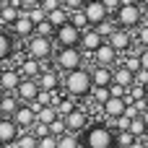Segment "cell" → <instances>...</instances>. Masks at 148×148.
Wrapping results in <instances>:
<instances>
[{
	"label": "cell",
	"instance_id": "cell-1",
	"mask_svg": "<svg viewBox=\"0 0 148 148\" xmlns=\"http://www.w3.org/2000/svg\"><path fill=\"white\" fill-rule=\"evenodd\" d=\"M62 86H65L68 96H73V99H83V96H88L91 88H94V83H91V70H86V68H75V70L65 73Z\"/></svg>",
	"mask_w": 148,
	"mask_h": 148
},
{
	"label": "cell",
	"instance_id": "cell-2",
	"mask_svg": "<svg viewBox=\"0 0 148 148\" xmlns=\"http://www.w3.org/2000/svg\"><path fill=\"white\" fill-rule=\"evenodd\" d=\"M55 68L62 70V73L83 68V52H81V47H60L55 52Z\"/></svg>",
	"mask_w": 148,
	"mask_h": 148
},
{
	"label": "cell",
	"instance_id": "cell-3",
	"mask_svg": "<svg viewBox=\"0 0 148 148\" xmlns=\"http://www.w3.org/2000/svg\"><path fill=\"white\" fill-rule=\"evenodd\" d=\"M83 146H88V148H114V133H112L107 125H94V127H86Z\"/></svg>",
	"mask_w": 148,
	"mask_h": 148
},
{
	"label": "cell",
	"instance_id": "cell-4",
	"mask_svg": "<svg viewBox=\"0 0 148 148\" xmlns=\"http://www.w3.org/2000/svg\"><path fill=\"white\" fill-rule=\"evenodd\" d=\"M26 49H29V57H36V60H49V57L55 55V39L34 34V36H29Z\"/></svg>",
	"mask_w": 148,
	"mask_h": 148
},
{
	"label": "cell",
	"instance_id": "cell-5",
	"mask_svg": "<svg viewBox=\"0 0 148 148\" xmlns=\"http://www.w3.org/2000/svg\"><path fill=\"white\" fill-rule=\"evenodd\" d=\"M112 18H114L117 26H122V29H138L140 21H143V18H140V5H138V3H133V5H120Z\"/></svg>",
	"mask_w": 148,
	"mask_h": 148
},
{
	"label": "cell",
	"instance_id": "cell-6",
	"mask_svg": "<svg viewBox=\"0 0 148 148\" xmlns=\"http://www.w3.org/2000/svg\"><path fill=\"white\" fill-rule=\"evenodd\" d=\"M60 47H78V42H81V29H75L70 21L68 23H62V26H57L55 29V36H52Z\"/></svg>",
	"mask_w": 148,
	"mask_h": 148
},
{
	"label": "cell",
	"instance_id": "cell-7",
	"mask_svg": "<svg viewBox=\"0 0 148 148\" xmlns=\"http://www.w3.org/2000/svg\"><path fill=\"white\" fill-rule=\"evenodd\" d=\"M107 42L117 49V52H127L130 47H133V34H130V29H122V26H117L109 36H107Z\"/></svg>",
	"mask_w": 148,
	"mask_h": 148
},
{
	"label": "cell",
	"instance_id": "cell-8",
	"mask_svg": "<svg viewBox=\"0 0 148 148\" xmlns=\"http://www.w3.org/2000/svg\"><path fill=\"white\" fill-rule=\"evenodd\" d=\"M101 42H104V36H101L94 26H88L86 31H81V42H78V47H81L83 55H94V49H96Z\"/></svg>",
	"mask_w": 148,
	"mask_h": 148
},
{
	"label": "cell",
	"instance_id": "cell-9",
	"mask_svg": "<svg viewBox=\"0 0 148 148\" xmlns=\"http://www.w3.org/2000/svg\"><path fill=\"white\" fill-rule=\"evenodd\" d=\"M13 94L18 96V101L31 104V101L36 99V94H39V83H36V78H21V83H18V88H16Z\"/></svg>",
	"mask_w": 148,
	"mask_h": 148
},
{
	"label": "cell",
	"instance_id": "cell-10",
	"mask_svg": "<svg viewBox=\"0 0 148 148\" xmlns=\"http://www.w3.org/2000/svg\"><path fill=\"white\" fill-rule=\"evenodd\" d=\"M83 13H86V18H88L91 26H96V23H101L104 18H109V13H107V8H104L101 0H86V3H83Z\"/></svg>",
	"mask_w": 148,
	"mask_h": 148
},
{
	"label": "cell",
	"instance_id": "cell-11",
	"mask_svg": "<svg viewBox=\"0 0 148 148\" xmlns=\"http://www.w3.org/2000/svg\"><path fill=\"white\" fill-rule=\"evenodd\" d=\"M117 55H120V52H117L107 39L94 49V60H96V65H107V68H112V65L117 62Z\"/></svg>",
	"mask_w": 148,
	"mask_h": 148
},
{
	"label": "cell",
	"instance_id": "cell-12",
	"mask_svg": "<svg viewBox=\"0 0 148 148\" xmlns=\"http://www.w3.org/2000/svg\"><path fill=\"white\" fill-rule=\"evenodd\" d=\"M10 120H13L21 130H29V127L36 122V114H34V109H31L29 104H23V101H21V104H18V109L10 114Z\"/></svg>",
	"mask_w": 148,
	"mask_h": 148
},
{
	"label": "cell",
	"instance_id": "cell-13",
	"mask_svg": "<svg viewBox=\"0 0 148 148\" xmlns=\"http://www.w3.org/2000/svg\"><path fill=\"white\" fill-rule=\"evenodd\" d=\"M18 133H21V127L10 120V117H3L0 120V146H13L16 143V138H18Z\"/></svg>",
	"mask_w": 148,
	"mask_h": 148
},
{
	"label": "cell",
	"instance_id": "cell-14",
	"mask_svg": "<svg viewBox=\"0 0 148 148\" xmlns=\"http://www.w3.org/2000/svg\"><path fill=\"white\" fill-rule=\"evenodd\" d=\"M10 31H13V36H18V39H29V36H34V21L26 16V10L10 23Z\"/></svg>",
	"mask_w": 148,
	"mask_h": 148
},
{
	"label": "cell",
	"instance_id": "cell-15",
	"mask_svg": "<svg viewBox=\"0 0 148 148\" xmlns=\"http://www.w3.org/2000/svg\"><path fill=\"white\" fill-rule=\"evenodd\" d=\"M36 83H39V88H44V91H57V88H60V70H57V68H44V70L36 75Z\"/></svg>",
	"mask_w": 148,
	"mask_h": 148
},
{
	"label": "cell",
	"instance_id": "cell-16",
	"mask_svg": "<svg viewBox=\"0 0 148 148\" xmlns=\"http://www.w3.org/2000/svg\"><path fill=\"white\" fill-rule=\"evenodd\" d=\"M62 120H65L68 133H81V130H86V125H88V114H86L83 109H78V107H75L70 114H65Z\"/></svg>",
	"mask_w": 148,
	"mask_h": 148
},
{
	"label": "cell",
	"instance_id": "cell-17",
	"mask_svg": "<svg viewBox=\"0 0 148 148\" xmlns=\"http://www.w3.org/2000/svg\"><path fill=\"white\" fill-rule=\"evenodd\" d=\"M18 83H21V73L16 68H3V73H0V88L5 94H13L18 88Z\"/></svg>",
	"mask_w": 148,
	"mask_h": 148
},
{
	"label": "cell",
	"instance_id": "cell-18",
	"mask_svg": "<svg viewBox=\"0 0 148 148\" xmlns=\"http://www.w3.org/2000/svg\"><path fill=\"white\" fill-rule=\"evenodd\" d=\"M18 73H21V78H36L39 73H42V60H36V57H23V60H18V68H16Z\"/></svg>",
	"mask_w": 148,
	"mask_h": 148
},
{
	"label": "cell",
	"instance_id": "cell-19",
	"mask_svg": "<svg viewBox=\"0 0 148 148\" xmlns=\"http://www.w3.org/2000/svg\"><path fill=\"white\" fill-rule=\"evenodd\" d=\"M125 99H120V96H109L104 104H101V109H104V114L109 117V120H117V117H122L125 114Z\"/></svg>",
	"mask_w": 148,
	"mask_h": 148
},
{
	"label": "cell",
	"instance_id": "cell-20",
	"mask_svg": "<svg viewBox=\"0 0 148 148\" xmlns=\"http://www.w3.org/2000/svg\"><path fill=\"white\" fill-rule=\"evenodd\" d=\"M21 13H23V10H21L18 5H13V3H8V0H5V3L0 5V23H3V26H10Z\"/></svg>",
	"mask_w": 148,
	"mask_h": 148
},
{
	"label": "cell",
	"instance_id": "cell-21",
	"mask_svg": "<svg viewBox=\"0 0 148 148\" xmlns=\"http://www.w3.org/2000/svg\"><path fill=\"white\" fill-rule=\"evenodd\" d=\"M91 83H94V86H109V83H112V68L96 65V68L91 70Z\"/></svg>",
	"mask_w": 148,
	"mask_h": 148
},
{
	"label": "cell",
	"instance_id": "cell-22",
	"mask_svg": "<svg viewBox=\"0 0 148 148\" xmlns=\"http://www.w3.org/2000/svg\"><path fill=\"white\" fill-rule=\"evenodd\" d=\"M47 21L57 29V26H62V23H68V21H70V10H68L65 5H60V8H55V10H49V13H47Z\"/></svg>",
	"mask_w": 148,
	"mask_h": 148
},
{
	"label": "cell",
	"instance_id": "cell-23",
	"mask_svg": "<svg viewBox=\"0 0 148 148\" xmlns=\"http://www.w3.org/2000/svg\"><path fill=\"white\" fill-rule=\"evenodd\" d=\"M8 57H13V36L0 29V62Z\"/></svg>",
	"mask_w": 148,
	"mask_h": 148
},
{
	"label": "cell",
	"instance_id": "cell-24",
	"mask_svg": "<svg viewBox=\"0 0 148 148\" xmlns=\"http://www.w3.org/2000/svg\"><path fill=\"white\" fill-rule=\"evenodd\" d=\"M112 81L114 83H122V86H133V70H127L125 65H120V68L112 70Z\"/></svg>",
	"mask_w": 148,
	"mask_h": 148
},
{
	"label": "cell",
	"instance_id": "cell-25",
	"mask_svg": "<svg viewBox=\"0 0 148 148\" xmlns=\"http://www.w3.org/2000/svg\"><path fill=\"white\" fill-rule=\"evenodd\" d=\"M18 104H21V101H18V96H16V94H5V96H3V101H0V109H3V114H5V117H10V114L18 109Z\"/></svg>",
	"mask_w": 148,
	"mask_h": 148
},
{
	"label": "cell",
	"instance_id": "cell-26",
	"mask_svg": "<svg viewBox=\"0 0 148 148\" xmlns=\"http://www.w3.org/2000/svg\"><path fill=\"white\" fill-rule=\"evenodd\" d=\"M34 114H36V120H39V122H47V125H49L52 120H57V117H60V114H57V109H55L52 104H47V107H39Z\"/></svg>",
	"mask_w": 148,
	"mask_h": 148
},
{
	"label": "cell",
	"instance_id": "cell-27",
	"mask_svg": "<svg viewBox=\"0 0 148 148\" xmlns=\"http://www.w3.org/2000/svg\"><path fill=\"white\" fill-rule=\"evenodd\" d=\"M70 23L75 26V29H81V31H86L91 23H88V18H86V13H83V8H78V10H70Z\"/></svg>",
	"mask_w": 148,
	"mask_h": 148
},
{
	"label": "cell",
	"instance_id": "cell-28",
	"mask_svg": "<svg viewBox=\"0 0 148 148\" xmlns=\"http://www.w3.org/2000/svg\"><path fill=\"white\" fill-rule=\"evenodd\" d=\"M81 140H78V133H62L57 138V148H78Z\"/></svg>",
	"mask_w": 148,
	"mask_h": 148
},
{
	"label": "cell",
	"instance_id": "cell-29",
	"mask_svg": "<svg viewBox=\"0 0 148 148\" xmlns=\"http://www.w3.org/2000/svg\"><path fill=\"white\" fill-rule=\"evenodd\" d=\"M16 148H36V135L34 133H18V138H16Z\"/></svg>",
	"mask_w": 148,
	"mask_h": 148
},
{
	"label": "cell",
	"instance_id": "cell-30",
	"mask_svg": "<svg viewBox=\"0 0 148 148\" xmlns=\"http://www.w3.org/2000/svg\"><path fill=\"white\" fill-rule=\"evenodd\" d=\"M94 29H96V31H99V34L107 39V36H109V34L117 29V21H114V18H104V21H101V23H96Z\"/></svg>",
	"mask_w": 148,
	"mask_h": 148
},
{
	"label": "cell",
	"instance_id": "cell-31",
	"mask_svg": "<svg viewBox=\"0 0 148 148\" xmlns=\"http://www.w3.org/2000/svg\"><path fill=\"white\" fill-rule=\"evenodd\" d=\"M127 130H130L135 138H143V133H146L148 127H146V122H143V117L138 114V117H133V120H130V127H127Z\"/></svg>",
	"mask_w": 148,
	"mask_h": 148
},
{
	"label": "cell",
	"instance_id": "cell-32",
	"mask_svg": "<svg viewBox=\"0 0 148 148\" xmlns=\"http://www.w3.org/2000/svg\"><path fill=\"white\" fill-rule=\"evenodd\" d=\"M34 34H39V36H49V39H52V36H55V26L44 18V21H39V23L34 26Z\"/></svg>",
	"mask_w": 148,
	"mask_h": 148
},
{
	"label": "cell",
	"instance_id": "cell-33",
	"mask_svg": "<svg viewBox=\"0 0 148 148\" xmlns=\"http://www.w3.org/2000/svg\"><path fill=\"white\" fill-rule=\"evenodd\" d=\"M55 109H57L60 117H65V114H70V112L75 109V101H73V99H60V101L55 104Z\"/></svg>",
	"mask_w": 148,
	"mask_h": 148
},
{
	"label": "cell",
	"instance_id": "cell-34",
	"mask_svg": "<svg viewBox=\"0 0 148 148\" xmlns=\"http://www.w3.org/2000/svg\"><path fill=\"white\" fill-rule=\"evenodd\" d=\"M62 133H68V127H65V120H62V117H57V120H52V122H49V135H55V138H60Z\"/></svg>",
	"mask_w": 148,
	"mask_h": 148
},
{
	"label": "cell",
	"instance_id": "cell-35",
	"mask_svg": "<svg viewBox=\"0 0 148 148\" xmlns=\"http://www.w3.org/2000/svg\"><path fill=\"white\" fill-rule=\"evenodd\" d=\"M26 16H29L31 21H34V26H36L39 21H44V18H47V13H44V10L39 8V5H34V8H29V10H26Z\"/></svg>",
	"mask_w": 148,
	"mask_h": 148
},
{
	"label": "cell",
	"instance_id": "cell-36",
	"mask_svg": "<svg viewBox=\"0 0 148 148\" xmlns=\"http://www.w3.org/2000/svg\"><path fill=\"white\" fill-rule=\"evenodd\" d=\"M29 130H31L36 138H44V135H49V125H47V122H39V120H36V122H34Z\"/></svg>",
	"mask_w": 148,
	"mask_h": 148
},
{
	"label": "cell",
	"instance_id": "cell-37",
	"mask_svg": "<svg viewBox=\"0 0 148 148\" xmlns=\"http://www.w3.org/2000/svg\"><path fill=\"white\" fill-rule=\"evenodd\" d=\"M135 39H138V44H140V47H148V23H140V26H138Z\"/></svg>",
	"mask_w": 148,
	"mask_h": 148
},
{
	"label": "cell",
	"instance_id": "cell-38",
	"mask_svg": "<svg viewBox=\"0 0 148 148\" xmlns=\"http://www.w3.org/2000/svg\"><path fill=\"white\" fill-rule=\"evenodd\" d=\"M36 148H57V138H55V135L36 138Z\"/></svg>",
	"mask_w": 148,
	"mask_h": 148
},
{
	"label": "cell",
	"instance_id": "cell-39",
	"mask_svg": "<svg viewBox=\"0 0 148 148\" xmlns=\"http://www.w3.org/2000/svg\"><path fill=\"white\" fill-rule=\"evenodd\" d=\"M125 94H127V86H122V83H109V96H120V99H125Z\"/></svg>",
	"mask_w": 148,
	"mask_h": 148
},
{
	"label": "cell",
	"instance_id": "cell-40",
	"mask_svg": "<svg viewBox=\"0 0 148 148\" xmlns=\"http://www.w3.org/2000/svg\"><path fill=\"white\" fill-rule=\"evenodd\" d=\"M122 65H125L127 70H133V73H135V70H140V57H138V55H130Z\"/></svg>",
	"mask_w": 148,
	"mask_h": 148
},
{
	"label": "cell",
	"instance_id": "cell-41",
	"mask_svg": "<svg viewBox=\"0 0 148 148\" xmlns=\"http://www.w3.org/2000/svg\"><path fill=\"white\" fill-rule=\"evenodd\" d=\"M133 83H140V86H146V83H148V70H146V68H140V70L133 73Z\"/></svg>",
	"mask_w": 148,
	"mask_h": 148
},
{
	"label": "cell",
	"instance_id": "cell-42",
	"mask_svg": "<svg viewBox=\"0 0 148 148\" xmlns=\"http://www.w3.org/2000/svg\"><path fill=\"white\" fill-rule=\"evenodd\" d=\"M60 5H62V0H42V3H39V8H42L44 13H49V10L60 8Z\"/></svg>",
	"mask_w": 148,
	"mask_h": 148
},
{
	"label": "cell",
	"instance_id": "cell-43",
	"mask_svg": "<svg viewBox=\"0 0 148 148\" xmlns=\"http://www.w3.org/2000/svg\"><path fill=\"white\" fill-rule=\"evenodd\" d=\"M104 3V8H107V13L109 16H114L117 13V8H120V0H101Z\"/></svg>",
	"mask_w": 148,
	"mask_h": 148
},
{
	"label": "cell",
	"instance_id": "cell-44",
	"mask_svg": "<svg viewBox=\"0 0 148 148\" xmlns=\"http://www.w3.org/2000/svg\"><path fill=\"white\" fill-rule=\"evenodd\" d=\"M83 3H86V0H62V5H65L68 10H78V8H83Z\"/></svg>",
	"mask_w": 148,
	"mask_h": 148
},
{
	"label": "cell",
	"instance_id": "cell-45",
	"mask_svg": "<svg viewBox=\"0 0 148 148\" xmlns=\"http://www.w3.org/2000/svg\"><path fill=\"white\" fill-rule=\"evenodd\" d=\"M42 0H18V5H21V10H29V8H34V5H39Z\"/></svg>",
	"mask_w": 148,
	"mask_h": 148
},
{
	"label": "cell",
	"instance_id": "cell-46",
	"mask_svg": "<svg viewBox=\"0 0 148 148\" xmlns=\"http://www.w3.org/2000/svg\"><path fill=\"white\" fill-rule=\"evenodd\" d=\"M138 57H140V68H146V70H148V47L140 49V55H138Z\"/></svg>",
	"mask_w": 148,
	"mask_h": 148
},
{
	"label": "cell",
	"instance_id": "cell-47",
	"mask_svg": "<svg viewBox=\"0 0 148 148\" xmlns=\"http://www.w3.org/2000/svg\"><path fill=\"white\" fill-rule=\"evenodd\" d=\"M140 18H143L140 23H148V3H146V5H140Z\"/></svg>",
	"mask_w": 148,
	"mask_h": 148
},
{
	"label": "cell",
	"instance_id": "cell-48",
	"mask_svg": "<svg viewBox=\"0 0 148 148\" xmlns=\"http://www.w3.org/2000/svg\"><path fill=\"white\" fill-rule=\"evenodd\" d=\"M130 148H148V146H146V143H143V140H140V138H135V140L130 143Z\"/></svg>",
	"mask_w": 148,
	"mask_h": 148
},
{
	"label": "cell",
	"instance_id": "cell-49",
	"mask_svg": "<svg viewBox=\"0 0 148 148\" xmlns=\"http://www.w3.org/2000/svg\"><path fill=\"white\" fill-rule=\"evenodd\" d=\"M140 117H143V122H146V127H148V107L143 109V112H140Z\"/></svg>",
	"mask_w": 148,
	"mask_h": 148
},
{
	"label": "cell",
	"instance_id": "cell-50",
	"mask_svg": "<svg viewBox=\"0 0 148 148\" xmlns=\"http://www.w3.org/2000/svg\"><path fill=\"white\" fill-rule=\"evenodd\" d=\"M135 0H120V5H133Z\"/></svg>",
	"mask_w": 148,
	"mask_h": 148
},
{
	"label": "cell",
	"instance_id": "cell-51",
	"mask_svg": "<svg viewBox=\"0 0 148 148\" xmlns=\"http://www.w3.org/2000/svg\"><path fill=\"white\" fill-rule=\"evenodd\" d=\"M140 140H143V143H146V146H148V130H146V133H143V138H140Z\"/></svg>",
	"mask_w": 148,
	"mask_h": 148
},
{
	"label": "cell",
	"instance_id": "cell-52",
	"mask_svg": "<svg viewBox=\"0 0 148 148\" xmlns=\"http://www.w3.org/2000/svg\"><path fill=\"white\" fill-rule=\"evenodd\" d=\"M114 148H130V146H122V143H114Z\"/></svg>",
	"mask_w": 148,
	"mask_h": 148
},
{
	"label": "cell",
	"instance_id": "cell-53",
	"mask_svg": "<svg viewBox=\"0 0 148 148\" xmlns=\"http://www.w3.org/2000/svg\"><path fill=\"white\" fill-rule=\"evenodd\" d=\"M135 3H138V5H146V3H148V0H135Z\"/></svg>",
	"mask_w": 148,
	"mask_h": 148
},
{
	"label": "cell",
	"instance_id": "cell-54",
	"mask_svg": "<svg viewBox=\"0 0 148 148\" xmlns=\"http://www.w3.org/2000/svg\"><path fill=\"white\" fill-rule=\"evenodd\" d=\"M3 96H5V91H3V88H0V101H3Z\"/></svg>",
	"mask_w": 148,
	"mask_h": 148
},
{
	"label": "cell",
	"instance_id": "cell-55",
	"mask_svg": "<svg viewBox=\"0 0 148 148\" xmlns=\"http://www.w3.org/2000/svg\"><path fill=\"white\" fill-rule=\"evenodd\" d=\"M143 88H146V96H148V83H146V86H143Z\"/></svg>",
	"mask_w": 148,
	"mask_h": 148
},
{
	"label": "cell",
	"instance_id": "cell-56",
	"mask_svg": "<svg viewBox=\"0 0 148 148\" xmlns=\"http://www.w3.org/2000/svg\"><path fill=\"white\" fill-rule=\"evenodd\" d=\"M3 117H5V114H3V109H0V120H3Z\"/></svg>",
	"mask_w": 148,
	"mask_h": 148
},
{
	"label": "cell",
	"instance_id": "cell-57",
	"mask_svg": "<svg viewBox=\"0 0 148 148\" xmlns=\"http://www.w3.org/2000/svg\"><path fill=\"white\" fill-rule=\"evenodd\" d=\"M78 148H88V146H83V143H81V146H78Z\"/></svg>",
	"mask_w": 148,
	"mask_h": 148
},
{
	"label": "cell",
	"instance_id": "cell-58",
	"mask_svg": "<svg viewBox=\"0 0 148 148\" xmlns=\"http://www.w3.org/2000/svg\"><path fill=\"white\" fill-rule=\"evenodd\" d=\"M146 107H148V96H146Z\"/></svg>",
	"mask_w": 148,
	"mask_h": 148
},
{
	"label": "cell",
	"instance_id": "cell-59",
	"mask_svg": "<svg viewBox=\"0 0 148 148\" xmlns=\"http://www.w3.org/2000/svg\"><path fill=\"white\" fill-rule=\"evenodd\" d=\"M3 3H5V0H0V5H3Z\"/></svg>",
	"mask_w": 148,
	"mask_h": 148
},
{
	"label": "cell",
	"instance_id": "cell-60",
	"mask_svg": "<svg viewBox=\"0 0 148 148\" xmlns=\"http://www.w3.org/2000/svg\"><path fill=\"white\" fill-rule=\"evenodd\" d=\"M8 148H16V146H8Z\"/></svg>",
	"mask_w": 148,
	"mask_h": 148
},
{
	"label": "cell",
	"instance_id": "cell-61",
	"mask_svg": "<svg viewBox=\"0 0 148 148\" xmlns=\"http://www.w3.org/2000/svg\"><path fill=\"white\" fill-rule=\"evenodd\" d=\"M0 73H3V68H0Z\"/></svg>",
	"mask_w": 148,
	"mask_h": 148
},
{
	"label": "cell",
	"instance_id": "cell-62",
	"mask_svg": "<svg viewBox=\"0 0 148 148\" xmlns=\"http://www.w3.org/2000/svg\"><path fill=\"white\" fill-rule=\"evenodd\" d=\"M0 148H5V146H0Z\"/></svg>",
	"mask_w": 148,
	"mask_h": 148
}]
</instances>
